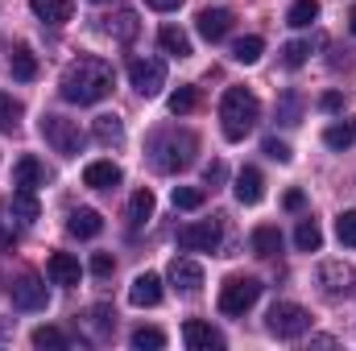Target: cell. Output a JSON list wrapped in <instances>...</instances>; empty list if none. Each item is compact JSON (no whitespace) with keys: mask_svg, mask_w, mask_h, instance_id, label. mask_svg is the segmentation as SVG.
Here are the masks:
<instances>
[{"mask_svg":"<svg viewBox=\"0 0 356 351\" xmlns=\"http://www.w3.org/2000/svg\"><path fill=\"white\" fill-rule=\"evenodd\" d=\"M95 141H104V145H120V141H124V124H120V116H95Z\"/></svg>","mask_w":356,"mask_h":351,"instance_id":"4316f807","label":"cell"},{"mask_svg":"<svg viewBox=\"0 0 356 351\" xmlns=\"http://www.w3.org/2000/svg\"><path fill=\"white\" fill-rule=\"evenodd\" d=\"M253 252H257V257H273V252H282V232H277V228H257V232H253Z\"/></svg>","mask_w":356,"mask_h":351,"instance_id":"f546056e","label":"cell"},{"mask_svg":"<svg viewBox=\"0 0 356 351\" xmlns=\"http://www.w3.org/2000/svg\"><path fill=\"white\" fill-rule=\"evenodd\" d=\"M13 186H21V190H38V186H46V166L38 162V157H21L17 166H13Z\"/></svg>","mask_w":356,"mask_h":351,"instance_id":"e0dca14e","label":"cell"},{"mask_svg":"<svg viewBox=\"0 0 356 351\" xmlns=\"http://www.w3.org/2000/svg\"><path fill=\"white\" fill-rule=\"evenodd\" d=\"M145 4H149V8H158V12H175L182 0H145Z\"/></svg>","mask_w":356,"mask_h":351,"instance_id":"ee69618b","label":"cell"},{"mask_svg":"<svg viewBox=\"0 0 356 351\" xmlns=\"http://www.w3.org/2000/svg\"><path fill=\"white\" fill-rule=\"evenodd\" d=\"M261 54H266V42H261V37H241V42L232 46V58L245 62V67H253Z\"/></svg>","mask_w":356,"mask_h":351,"instance_id":"4dcf8cb0","label":"cell"},{"mask_svg":"<svg viewBox=\"0 0 356 351\" xmlns=\"http://www.w3.org/2000/svg\"><path fill=\"white\" fill-rule=\"evenodd\" d=\"M137 351H162L166 348V335L158 331V327H141V331H133V339H129Z\"/></svg>","mask_w":356,"mask_h":351,"instance_id":"1f68e13d","label":"cell"},{"mask_svg":"<svg viewBox=\"0 0 356 351\" xmlns=\"http://www.w3.org/2000/svg\"><path fill=\"white\" fill-rule=\"evenodd\" d=\"M203 198H207V194H203L199 186H175V207L178 211H199Z\"/></svg>","mask_w":356,"mask_h":351,"instance_id":"d6a6232c","label":"cell"},{"mask_svg":"<svg viewBox=\"0 0 356 351\" xmlns=\"http://www.w3.org/2000/svg\"><path fill=\"white\" fill-rule=\"evenodd\" d=\"M319 103H323V112H340V103H344V99H340V91H327Z\"/></svg>","mask_w":356,"mask_h":351,"instance_id":"7bdbcfd3","label":"cell"},{"mask_svg":"<svg viewBox=\"0 0 356 351\" xmlns=\"http://www.w3.org/2000/svg\"><path fill=\"white\" fill-rule=\"evenodd\" d=\"M95 4H104V0H95Z\"/></svg>","mask_w":356,"mask_h":351,"instance_id":"7dc6e473","label":"cell"},{"mask_svg":"<svg viewBox=\"0 0 356 351\" xmlns=\"http://www.w3.org/2000/svg\"><path fill=\"white\" fill-rule=\"evenodd\" d=\"M104 29H108L116 42H133V37H137V12H133V8H116V12L104 17Z\"/></svg>","mask_w":356,"mask_h":351,"instance_id":"d6986e66","label":"cell"},{"mask_svg":"<svg viewBox=\"0 0 356 351\" xmlns=\"http://www.w3.org/2000/svg\"><path fill=\"white\" fill-rule=\"evenodd\" d=\"M307 54H311L307 42H286V46H282V62H286L290 71H298V67L307 62Z\"/></svg>","mask_w":356,"mask_h":351,"instance_id":"74e56055","label":"cell"},{"mask_svg":"<svg viewBox=\"0 0 356 351\" xmlns=\"http://www.w3.org/2000/svg\"><path fill=\"white\" fill-rule=\"evenodd\" d=\"M21 116H25V108H21L13 95L0 91V132H17V128H21Z\"/></svg>","mask_w":356,"mask_h":351,"instance_id":"f1b7e54d","label":"cell"},{"mask_svg":"<svg viewBox=\"0 0 356 351\" xmlns=\"http://www.w3.org/2000/svg\"><path fill=\"white\" fill-rule=\"evenodd\" d=\"M29 8H33V17L46 21V25H67V21L75 17V4H71V0H29Z\"/></svg>","mask_w":356,"mask_h":351,"instance_id":"2e32d148","label":"cell"},{"mask_svg":"<svg viewBox=\"0 0 356 351\" xmlns=\"http://www.w3.org/2000/svg\"><path fill=\"white\" fill-rule=\"evenodd\" d=\"M315 17H319V0H294V4H290V12H286V25L307 29Z\"/></svg>","mask_w":356,"mask_h":351,"instance_id":"83f0119b","label":"cell"},{"mask_svg":"<svg viewBox=\"0 0 356 351\" xmlns=\"http://www.w3.org/2000/svg\"><path fill=\"white\" fill-rule=\"evenodd\" d=\"M348 29H353V33H356V8H353V12H348Z\"/></svg>","mask_w":356,"mask_h":351,"instance_id":"bcb514c9","label":"cell"},{"mask_svg":"<svg viewBox=\"0 0 356 351\" xmlns=\"http://www.w3.org/2000/svg\"><path fill=\"white\" fill-rule=\"evenodd\" d=\"M203 174H207V182H224V166H220V162H211Z\"/></svg>","mask_w":356,"mask_h":351,"instance_id":"f6af8a7d","label":"cell"},{"mask_svg":"<svg viewBox=\"0 0 356 351\" xmlns=\"http://www.w3.org/2000/svg\"><path fill=\"white\" fill-rule=\"evenodd\" d=\"M220 240H224V232H220L216 219H199V223H186L178 232V248L182 252H216Z\"/></svg>","mask_w":356,"mask_h":351,"instance_id":"52a82bcc","label":"cell"},{"mask_svg":"<svg viewBox=\"0 0 356 351\" xmlns=\"http://www.w3.org/2000/svg\"><path fill=\"white\" fill-rule=\"evenodd\" d=\"M112 268H116V261H112L108 252H95V257H91V273H95V277H112Z\"/></svg>","mask_w":356,"mask_h":351,"instance_id":"60d3db41","label":"cell"},{"mask_svg":"<svg viewBox=\"0 0 356 351\" xmlns=\"http://www.w3.org/2000/svg\"><path fill=\"white\" fill-rule=\"evenodd\" d=\"M38 128H42V137H46V145H50L54 153H63V157H79V153H83V132H79L75 120L46 112Z\"/></svg>","mask_w":356,"mask_h":351,"instance_id":"277c9868","label":"cell"},{"mask_svg":"<svg viewBox=\"0 0 356 351\" xmlns=\"http://www.w3.org/2000/svg\"><path fill=\"white\" fill-rule=\"evenodd\" d=\"M257 298H261V281L257 277H228L220 285V310L224 314H245Z\"/></svg>","mask_w":356,"mask_h":351,"instance_id":"8992f818","label":"cell"},{"mask_svg":"<svg viewBox=\"0 0 356 351\" xmlns=\"http://www.w3.org/2000/svg\"><path fill=\"white\" fill-rule=\"evenodd\" d=\"M46 273H50V281L54 285H79V261L71 257V252H54L50 261H46Z\"/></svg>","mask_w":356,"mask_h":351,"instance_id":"ac0fdd59","label":"cell"},{"mask_svg":"<svg viewBox=\"0 0 356 351\" xmlns=\"http://www.w3.org/2000/svg\"><path fill=\"white\" fill-rule=\"evenodd\" d=\"M170 281H175V289L182 298H195L203 289V264L191 261V257H175L170 261Z\"/></svg>","mask_w":356,"mask_h":351,"instance_id":"8fae6325","label":"cell"},{"mask_svg":"<svg viewBox=\"0 0 356 351\" xmlns=\"http://www.w3.org/2000/svg\"><path fill=\"white\" fill-rule=\"evenodd\" d=\"M336 236L344 248H356V211H340L336 215Z\"/></svg>","mask_w":356,"mask_h":351,"instance_id":"e575fe53","label":"cell"},{"mask_svg":"<svg viewBox=\"0 0 356 351\" xmlns=\"http://www.w3.org/2000/svg\"><path fill=\"white\" fill-rule=\"evenodd\" d=\"M67 232H71V236H79V240H91V236H99V232H104V215H99V211H91V207H75V211L67 215Z\"/></svg>","mask_w":356,"mask_h":351,"instance_id":"9a60e30c","label":"cell"},{"mask_svg":"<svg viewBox=\"0 0 356 351\" xmlns=\"http://www.w3.org/2000/svg\"><path fill=\"white\" fill-rule=\"evenodd\" d=\"M83 182H88L91 190H116V186H120V166H112V162H91L88 170H83Z\"/></svg>","mask_w":356,"mask_h":351,"instance_id":"ffe728a7","label":"cell"},{"mask_svg":"<svg viewBox=\"0 0 356 351\" xmlns=\"http://www.w3.org/2000/svg\"><path fill=\"white\" fill-rule=\"evenodd\" d=\"M129 302L133 306H158L162 302V277L158 273H141V277H133V285H129Z\"/></svg>","mask_w":356,"mask_h":351,"instance_id":"7c38bea8","label":"cell"},{"mask_svg":"<svg viewBox=\"0 0 356 351\" xmlns=\"http://www.w3.org/2000/svg\"><path fill=\"white\" fill-rule=\"evenodd\" d=\"M353 141H356V120H340V124H332L323 132V145L327 149H353Z\"/></svg>","mask_w":356,"mask_h":351,"instance_id":"484cf974","label":"cell"},{"mask_svg":"<svg viewBox=\"0 0 356 351\" xmlns=\"http://www.w3.org/2000/svg\"><path fill=\"white\" fill-rule=\"evenodd\" d=\"M266 327H269V335H277V339H298V335L311 331V314L302 306H294V302H277V306H269Z\"/></svg>","mask_w":356,"mask_h":351,"instance_id":"5b68a950","label":"cell"},{"mask_svg":"<svg viewBox=\"0 0 356 351\" xmlns=\"http://www.w3.org/2000/svg\"><path fill=\"white\" fill-rule=\"evenodd\" d=\"M319 281H323L327 293H340V285L348 281V268H344V264H323V268H319Z\"/></svg>","mask_w":356,"mask_h":351,"instance_id":"d590c367","label":"cell"},{"mask_svg":"<svg viewBox=\"0 0 356 351\" xmlns=\"http://www.w3.org/2000/svg\"><path fill=\"white\" fill-rule=\"evenodd\" d=\"M29 343H33V348H67V335H63V331H58V327H38V331H33V335H29Z\"/></svg>","mask_w":356,"mask_h":351,"instance_id":"836d02e7","label":"cell"},{"mask_svg":"<svg viewBox=\"0 0 356 351\" xmlns=\"http://www.w3.org/2000/svg\"><path fill=\"white\" fill-rule=\"evenodd\" d=\"M154 219V194L149 190H137L133 198H129V228L137 232L141 223H149Z\"/></svg>","mask_w":356,"mask_h":351,"instance_id":"cb8c5ba5","label":"cell"},{"mask_svg":"<svg viewBox=\"0 0 356 351\" xmlns=\"http://www.w3.org/2000/svg\"><path fill=\"white\" fill-rule=\"evenodd\" d=\"M182 343L191 351H220L224 348V335L211 323H203V318H186L182 323Z\"/></svg>","mask_w":356,"mask_h":351,"instance_id":"30bf717a","label":"cell"},{"mask_svg":"<svg viewBox=\"0 0 356 351\" xmlns=\"http://www.w3.org/2000/svg\"><path fill=\"white\" fill-rule=\"evenodd\" d=\"M129 83L137 95H158V91L166 87V67L158 62V58H133L129 62Z\"/></svg>","mask_w":356,"mask_h":351,"instance_id":"ba28073f","label":"cell"},{"mask_svg":"<svg viewBox=\"0 0 356 351\" xmlns=\"http://www.w3.org/2000/svg\"><path fill=\"white\" fill-rule=\"evenodd\" d=\"M294 244H298V252H319V248H323L319 223H315V219H302V223L294 228Z\"/></svg>","mask_w":356,"mask_h":351,"instance_id":"d4e9b609","label":"cell"},{"mask_svg":"<svg viewBox=\"0 0 356 351\" xmlns=\"http://www.w3.org/2000/svg\"><path fill=\"white\" fill-rule=\"evenodd\" d=\"M8 71H13V79L33 83V79H38V58H33V50H29V46H17L13 58H8Z\"/></svg>","mask_w":356,"mask_h":351,"instance_id":"44dd1931","label":"cell"},{"mask_svg":"<svg viewBox=\"0 0 356 351\" xmlns=\"http://www.w3.org/2000/svg\"><path fill=\"white\" fill-rule=\"evenodd\" d=\"M232 190H236V198H241L245 207H257V203L266 198V178H261L257 166H245V170L236 174V186H232Z\"/></svg>","mask_w":356,"mask_h":351,"instance_id":"4fadbf2b","label":"cell"},{"mask_svg":"<svg viewBox=\"0 0 356 351\" xmlns=\"http://www.w3.org/2000/svg\"><path fill=\"white\" fill-rule=\"evenodd\" d=\"M158 46H162L166 54H175V58H186V54H191V37H186L178 25H162V29H158Z\"/></svg>","mask_w":356,"mask_h":351,"instance_id":"603a6c76","label":"cell"},{"mask_svg":"<svg viewBox=\"0 0 356 351\" xmlns=\"http://www.w3.org/2000/svg\"><path fill=\"white\" fill-rule=\"evenodd\" d=\"M261 149H266V157H269V162H277V166H286V162L294 157V153H290V145H286V141H277V137H269V141L261 145Z\"/></svg>","mask_w":356,"mask_h":351,"instance_id":"f35d334b","label":"cell"},{"mask_svg":"<svg viewBox=\"0 0 356 351\" xmlns=\"http://www.w3.org/2000/svg\"><path fill=\"white\" fill-rule=\"evenodd\" d=\"M261 120V103L249 87H228L220 99V124H224V137L228 141H245Z\"/></svg>","mask_w":356,"mask_h":351,"instance_id":"7a4b0ae2","label":"cell"},{"mask_svg":"<svg viewBox=\"0 0 356 351\" xmlns=\"http://www.w3.org/2000/svg\"><path fill=\"white\" fill-rule=\"evenodd\" d=\"M277 116H282V124H298V95H294V91H286V95H282Z\"/></svg>","mask_w":356,"mask_h":351,"instance_id":"ab89813d","label":"cell"},{"mask_svg":"<svg viewBox=\"0 0 356 351\" xmlns=\"http://www.w3.org/2000/svg\"><path fill=\"white\" fill-rule=\"evenodd\" d=\"M8 211L17 215V219H25V223H33L38 215H42V203H38V194L33 190H13V203H8Z\"/></svg>","mask_w":356,"mask_h":351,"instance_id":"7402d4cb","label":"cell"},{"mask_svg":"<svg viewBox=\"0 0 356 351\" xmlns=\"http://www.w3.org/2000/svg\"><path fill=\"white\" fill-rule=\"evenodd\" d=\"M112 83H116V75H112V67H108L104 58H75V62L63 71L58 91H63L67 103L88 108V103H99V99L112 91Z\"/></svg>","mask_w":356,"mask_h":351,"instance_id":"6da1fadb","label":"cell"},{"mask_svg":"<svg viewBox=\"0 0 356 351\" xmlns=\"http://www.w3.org/2000/svg\"><path fill=\"white\" fill-rule=\"evenodd\" d=\"M195 25H199V37L220 42V37H228V29H232V12H228V8H203Z\"/></svg>","mask_w":356,"mask_h":351,"instance_id":"5bb4252c","label":"cell"},{"mask_svg":"<svg viewBox=\"0 0 356 351\" xmlns=\"http://www.w3.org/2000/svg\"><path fill=\"white\" fill-rule=\"evenodd\" d=\"M195 149H199V141H195V132H178V128H166V132H158L154 137V145H149V162H154V170H162V174H178V170H186L191 162H195Z\"/></svg>","mask_w":356,"mask_h":351,"instance_id":"3957f363","label":"cell"},{"mask_svg":"<svg viewBox=\"0 0 356 351\" xmlns=\"http://www.w3.org/2000/svg\"><path fill=\"white\" fill-rule=\"evenodd\" d=\"M13 306L17 310H46V281L33 273H21L13 281Z\"/></svg>","mask_w":356,"mask_h":351,"instance_id":"9c48e42d","label":"cell"},{"mask_svg":"<svg viewBox=\"0 0 356 351\" xmlns=\"http://www.w3.org/2000/svg\"><path fill=\"white\" fill-rule=\"evenodd\" d=\"M195 103H199V91H195V87H178L175 95H170V112H175V116L195 112Z\"/></svg>","mask_w":356,"mask_h":351,"instance_id":"8d00e7d4","label":"cell"},{"mask_svg":"<svg viewBox=\"0 0 356 351\" xmlns=\"http://www.w3.org/2000/svg\"><path fill=\"white\" fill-rule=\"evenodd\" d=\"M282 203H286V211H302L307 194H302V190H286V198H282Z\"/></svg>","mask_w":356,"mask_h":351,"instance_id":"b9f144b4","label":"cell"}]
</instances>
